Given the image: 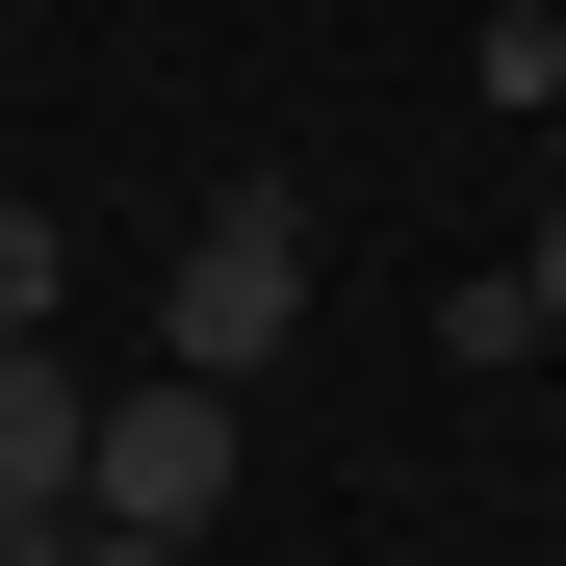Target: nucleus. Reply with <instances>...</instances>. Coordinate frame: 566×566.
I'll return each instance as SVG.
<instances>
[{"label":"nucleus","instance_id":"nucleus-3","mask_svg":"<svg viewBox=\"0 0 566 566\" xmlns=\"http://www.w3.org/2000/svg\"><path fill=\"white\" fill-rule=\"evenodd\" d=\"M77 438H104V387L52 335H0V515H77Z\"/></svg>","mask_w":566,"mask_h":566},{"label":"nucleus","instance_id":"nucleus-4","mask_svg":"<svg viewBox=\"0 0 566 566\" xmlns=\"http://www.w3.org/2000/svg\"><path fill=\"white\" fill-rule=\"evenodd\" d=\"M52 310H77V232L27 207V180H0V335H52Z\"/></svg>","mask_w":566,"mask_h":566},{"label":"nucleus","instance_id":"nucleus-5","mask_svg":"<svg viewBox=\"0 0 566 566\" xmlns=\"http://www.w3.org/2000/svg\"><path fill=\"white\" fill-rule=\"evenodd\" d=\"M77 566H207V541H129V515H77Z\"/></svg>","mask_w":566,"mask_h":566},{"label":"nucleus","instance_id":"nucleus-6","mask_svg":"<svg viewBox=\"0 0 566 566\" xmlns=\"http://www.w3.org/2000/svg\"><path fill=\"white\" fill-rule=\"evenodd\" d=\"M515 283H541V335H566V207H541V258H515Z\"/></svg>","mask_w":566,"mask_h":566},{"label":"nucleus","instance_id":"nucleus-2","mask_svg":"<svg viewBox=\"0 0 566 566\" xmlns=\"http://www.w3.org/2000/svg\"><path fill=\"white\" fill-rule=\"evenodd\" d=\"M77 515H129V541H207V515H232V387H207V360L104 387V438H77Z\"/></svg>","mask_w":566,"mask_h":566},{"label":"nucleus","instance_id":"nucleus-1","mask_svg":"<svg viewBox=\"0 0 566 566\" xmlns=\"http://www.w3.org/2000/svg\"><path fill=\"white\" fill-rule=\"evenodd\" d=\"M155 335L207 387H283V335H310V180H207L180 258H155Z\"/></svg>","mask_w":566,"mask_h":566}]
</instances>
